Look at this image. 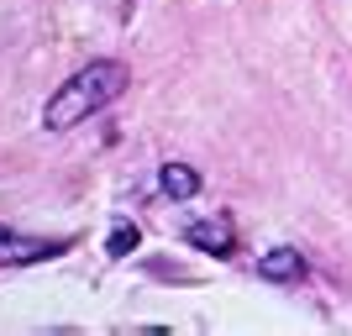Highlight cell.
I'll return each instance as SVG.
<instances>
[{"instance_id": "cell-6", "label": "cell", "mask_w": 352, "mask_h": 336, "mask_svg": "<svg viewBox=\"0 0 352 336\" xmlns=\"http://www.w3.org/2000/svg\"><path fill=\"white\" fill-rule=\"evenodd\" d=\"M137 242H142V232H137L132 221H121L116 232H111V242H105V252H111V258H126V252H132Z\"/></svg>"}, {"instance_id": "cell-4", "label": "cell", "mask_w": 352, "mask_h": 336, "mask_svg": "<svg viewBox=\"0 0 352 336\" xmlns=\"http://www.w3.org/2000/svg\"><path fill=\"white\" fill-rule=\"evenodd\" d=\"M258 278H268V284H294V278H305V258L294 247H274L258 258Z\"/></svg>"}, {"instance_id": "cell-5", "label": "cell", "mask_w": 352, "mask_h": 336, "mask_svg": "<svg viewBox=\"0 0 352 336\" xmlns=\"http://www.w3.org/2000/svg\"><path fill=\"white\" fill-rule=\"evenodd\" d=\"M158 184H163L168 200H195V194H200V174H195L190 163H163V168H158Z\"/></svg>"}, {"instance_id": "cell-1", "label": "cell", "mask_w": 352, "mask_h": 336, "mask_svg": "<svg viewBox=\"0 0 352 336\" xmlns=\"http://www.w3.org/2000/svg\"><path fill=\"white\" fill-rule=\"evenodd\" d=\"M132 85V69L116 58H95L89 69H79L63 89H53V100L43 105V126L47 132H69L79 121H89L95 111H105L111 100H121V89Z\"/></svg>"}, {"instance_id": "cell-2", "label": "cell", "mask_w": 352, "mask_h": 336, "mask_svg": "<svg viewBox=\"0 0 352 336\" xmlns=\"http://www.w3.org/2000/svg\"><path fill=\"white\" fill-rule=\"evenodd\" d=\"M58 252H69V236H21L11 232V226H0V263H43V258H58Z\"/></svg>"}, {"instance_id": "cell-3", "label": "cell", "mask_w": 352, "mask_h": 336, "mask_svg": "<svg viewBox=\"0 0 352 336\" xmlns=\"http://www.w3.org/2000/svg\"><path fill=\"white\" fill-rule=\"evenodd\" d=\"M184 242L200 247V252H210V258H226V252L236 247V226L226 216H200V221L184 226Z\"/></svg>"}]
</instances>
